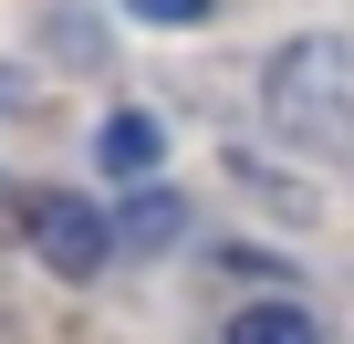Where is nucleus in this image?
<instances>
[{
	"mask_svg": "<svg viewBox=\"0 0 354 344\" xmlns=\"http://www.w3.org/2000/svg\"><path fill=\"white\" fill-rule=\"evenodd\" d=\"M261 105L292 146L313 156H354V42L344 32H292L261 63Z\"/></svg>",
	"mask_w": 354,
	"mask_h": 344,
	"instance_id": "obj_1",
	"label": "nucleus"
},
{
	"mask_svg": "<svg viewBox=\"0 0 354 344\" xmlns=\"http://www.w3.org/2000/svg\"><path fill=\"white\" fill-rule=\"evenodd\" d=\"M21 240H32L42 271H63V282H94V271L115 261V219H104L94 199H73V188H32V199H21Z\"/></svg>",
	"mask_w": 354,
	"mask_h": 344,
	"instance_id": "obj_2",
	"label": "nucleus"
},
{
	"mask_svg": "<svg viewBox=\"0 0 354 344\" xmlns=\"http://www.w3.org/2000/svg\"><path fill=\"white\" fill-rule=\"evenodd\" d=\"M230 344H323V323H313V302H250V313H230Z\"/></svg>",
	"mask_w": 354,
	"mask_h": 344,
	"instance_id": "obj_3",
	"label": "nucleus"
},
{
	"mask_svg": "<svg viewBox=\"0 0 354 344\" xmlns=\"http://www.w3.org/2000/svg\"><path fill=\"white\" fill-rule=\"evenodd\" d=\"M156 146H167V136H156L146 115H115V125H104V167H115V178H146Z\"/></svg>",
	"mask_w": 354,
	"mask_h": 344,
	"instance_id": "obj_4",
	"label": "nucleus"
},
{
	"mask_svg": "<svg viewBox=\"0 0 354 344\" xmlns=\"http://www.w3.org/2000/svg\"><path fill=\"white\" fill-rule=\"evenodd\" d=\"M177 230H188V199H167V188H146V199L115 219V240H177Z\"/></svg>",
	"mask_w": 354,
	"mask_h": 344,
	"instance_id": "obj_5",
	"label": "nucleus"
},
{
	"mask_svg": "<svg viewBox=\"0 0 354 344\" xmlns=\"http://www.w3.org/2000/svg\"><path fill=\"white\" fill-rule=\"evenodd\" d=\"M125 11H136L146 32H198V21L219 11V0H125Z\"/></svg>",
	"mask_w": 354,
	"mask_h": 344,
	"instance_id": "obj_6",
	"label": "nucleus"
}]
</instances>
